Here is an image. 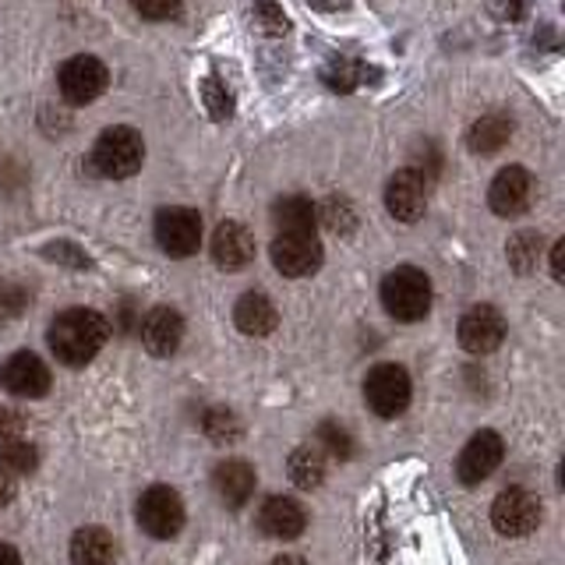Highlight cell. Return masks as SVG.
<instances>
[{
	"instance_id": "cell-4",
	"label": "cell",
	"mask_w": 565,
	"mask_h": 565,
	"mask_svg": "<svg viewBox=\"0 0 565 565\" xmlns=\"http://www.w3.org/2000/svg\"><path fill=\"white\" fill-rule=\"evenodd\" d=\"M411 393L414 385L403 364H379L364 379V399L379 417H399L411 406Z\"/></svg>"
},
{
	"instance_id": "cell-33",
	"label": "cell",
	"mask_w": 565,
	"mask_h": 565,
	"mask_svg": "<svg viewBox=\"0 0 565 565\" xmlns=\"http://www.w3.org/2000/svg\"><path fill=\"white\" fill-rule=\"evenodd\" d=\"M131 8L149 22H170L181 14V0H131Z\"/></svg>"
},
{
	"instance_id": "cell-28",
	"label": "cell",
	"mask_w": 565,
	"mask_h": 565,
	"mask_svg": "<svg viewBox=\"0 0 565 565\" xmlns=\"http://www.w3.org/2000/svg\"><path fill=\"white\" fill-rule=\"evenodd\" d=\"M202 428L212 441H220V446H226V441H237L241 431H244V424L237 420V414H230V411H209L202 417Z\"/></svg>"
},
{
	"instance_id": "cell-6",
	"label": "cell",
	"mask_w": 565,
	"mask_h": 565,
	"mask_svg": "<svg viewBox=\"0 0 565 565\" xmlns=\"http://www.w3.org/2000/svg\"><path fill=\"white\" fill-rule=\"evenodd\" d=\"M491 523L502 537H526L541 526V499L526 488H509L491 502Z\"/></svg>"
},
{
	"instance_id": "cell-11",
	"label": "cell",
	"mask_w": 565,
	"mask_h": 565,
	"mask_svg": "<svg viewBox=\"0 0 565 565\" xmlns=\"http://www.w3.org/2000/svg\"><path fill=\"white\" fill-rule=\"evenodd\" d=\"M530 199H534V177H530L526 167H505L488 188V205L494 216H523L530 209Z\"/></svg>"
},
{
	"instance_id": "cell-30",
	"label": "cell",
	"mask_w": 565,
	"mask_h": 565,
	"mask_svg": "<svg viewBox=\"0 0 565 565\" xmlns=\"http://www.w3.org/2000/svg\"><path fill=\"white\" fill-rule=\"evenodd\" d=\"M202 103H205V110H209L212 120H226L230 114H234V99H230L226 85L216 75H209L202 82Z\"/></svg>"
},
{
	"instance_id": "cell-24",
	"label": "cell",
	"mask_w": 565,
	"mask_h": 565,
	"mask_svg": "<svg viewBox=\"0 0 565 565\" xmlns=\"http://www.w3.org/2000/svg\"><path fill=\"white\" fill-rule=\"evenodd\" d=\"M287 473H290V481L297 488H308L311 491V488H318V484L326 481V456L318 452L315 446H300L287 459Z\"/></svg>"
},
{
	"instance_id": "cell-34",
	"label": "cell",
	"mask_w": 565,
	"mask_h": 565,
	"mask_svg": "<svg viewBox=\"0 0 565 565\" xmlns=\"http://www.w3.org/2000/svg\"><path fill=\"white\" fill-rule=\"evenodd\" d=\"M22 431H25V414L14 411L8 403H0V441L22 438Z\"/></svg>"
},
{
	"instance_id": "cell-14",
	"label": "cell",
	"mask_w": 565,
	"mask_h": 565,
	"mask_svg": "<svg viewBox=\"0 0 565 565\" xmlns=\"http://www.w3.org/2000/svg\"><path fill=\"white\" fill-rule=\"evenodd\" d=\"M424 205H428V181L417 170H396L393 181L385 184V209L388 216L399 223H414L424 216Z\"/></svg>"
},
{
	"instance_id": "cell-31",
	"label": "cell",
	"mask_w": 565,
	"mask_h": 565,
	"mask_svg": "<svg viewBox=\"0 0 565 565\" xmlns=\"http://www.w3.org/2000/svg\"><path fill=\"white\" fill-rule=\"evenodd\" d=\"M255 25L265 32V35H287L290 22L287 14H282V8L276 4V0H255Z\"/></svg>"
},
{
	"instance_id": "cell-39",
	"label": "cell",
	"mask_w": 565,
	"mask_h": 565,
	"mask_svg": "<svg viewBox=\"0 0 565 565\" xmlns=\"http://www.w3.org/2000/svg\"><path fill=\"white\" fill-rule=\"evenodd\" d=\"M0 565H22V558H18V552H14V547L0 544Z\"/></svg>"
},
{
	"instance_id": "cell-8",
	"label": "cell",
	"mask_w": 565,
	"mask_h": 565,
	"mask_svg": "<svg viewBox=\"0 0 565 565\" xmlns=\"http://www.w3.org/2000/svg\"><path fill=\"white\" fill-rule=\"evenodd\" d=\"M156 241L173 258L194 255L202 244V216L194 209H181V205L163 209L156 216Z\"/></svg>"
},
{
	"instance_id": "cell-26",
	"label": "cell",
	"mask_w": 565,
	"mask_h": 565,
	"mask_svg": "<svg viewBox=\"0 0 565 565\" xmlns=\"http://www.w3.org/2000/svg\"><path fill=\"white\" fill-rule=\"evenodd\" d=\"M541 252H544V241H541V234H534V230H523V234H516L509 241V262L516 273L537 269Z\"/></svg>"
},
{
	"instance_id": "cell-16",
	"label": "cell",
	"mask_w": 565,
	"mask_h": 565,
	"mask_svg": "<svg viewBox=\"0 0 565 565\" xmlns=\"http://www.w3.org/2000/svg\"><path fill=\"white\" fill-rule=\"evenodd\" d=\"M258 526H262V534H269L276 541H294L305 534L308 509L297 499H290V494H273V499H265L258 509Z\"/></svg>"
},
{
	"instance_id": "cell-19",
	"label": "cell",
	"mask_w": 565,
	"mask_h": 565,
	"mask_svg": "<svg viewBox=\"0 0 565 565\" xmlns=\"http://www.w3.org/2000/svg\"><path fill=\"white\" fill-rule=\"evenodd\" d=\"M234 322L244 335H269L279 326V311L265 294H244L234 308Z\"/></svg>"
},
{
	"instance_id": "cell-35",
	"label": "cell",
	"mask_w": 565,
	"mask_h": 565,
	"mask_svg": "<svg viewBox=\"0 0 565 565\" xmlns=\"http://www.w3.org/2000/svg\"><path fill=\"white\" fill-rule=\"evenodd\" d=\"M46 255L50 258H64V265H75V269H85V265H88V258L78 252V247H71V244H50Z\"/></svg>"
},
{
	"instance_id": "cell-13",
	"label": "cell",
	"mask_w": 565,
	"mask_h": 565,
	"mask_svg": "<svg viewBox=\"0 0 565 565\" xmlns=\"http://www.w3.org/2000/svg\"><path fill=\"white\" fill-rule=\"evenodd\" d=\"M273 265L290 279L311 276L322 265V244H318L315 234H276Z\"/></svg>"
},
{
	"instance_id": "cell-10",
	"label": "cell",
	"mask_w": 565,
	"mask_h": 565,
	"mask_svg": "<svg viewBox=\"0 0 565 565\" xmlns=\"http://www.w3.org/2000/svg\"><path fill=\"white\" fill-rule=\"evenodd\" d=\"M502 456H505V441H502L499 431H477L463 446V452H459V459H456L459 481H463V484L488 481V477L499 470Z\"/></svg>"
},
{
	"instance_id": "cell-20",
	"label": "cell",
	"mask_w": 565,
	"mask_h": 565,
	"mask_svg": "<svg viewBox=\"0 0 565 565\" xmlns=\"http://www.w3.org/2000/svg\"><path fill=\"white\" fill-rule=\"evenodd\" d=\"M117 541L103 526H82L71 537V565H114Z\"/></svg>"
},
{
	"instance_id": "cell-23",
	"label": "cell",
	"mask_w": 565,
	"mask_h": 565,
	"mask_svg": "<svg viewBox=\"0 0 565 565\" xmlns=\"http://www.w3.org/2000/svg\"><path fill=\"white\" fill-rule=\"evenodd\" d=\"M367 78H371V71L358 57H347V53H335V57H329V64L322 67V82L332 88V93H353V88L364 85Z\"/></svg>"
},
{
	"instance_id": "cell-17",
	"label": "cell",
	"mask_w": 565,
	"mask_h": 565,
	"mask_svg": "<svg viewBox=\"0 0 565 565\" xmlns=\"http://www.w3.org/2000/svg\"><path fill=\"white\" fill-rule=\"evenodd\" d=\"M212 258H216L220 269H230V273L244 269V265L255 258L252 230H247L244 223H237V220L220 223L216 234H212Z\"/></svg>"
},
{
	"instance_id": "cell-32",
	"label": "cell",
	"mask_w": 565,
	"mask_h": 565,
	"mask_svg": "<svg viewBox=\"0 0 565 565\" xmlns=\"http://www.w3.org/2000/svg\"><path fill=\"white\" fill-rule=\"evenodd\" d=\"M29 305H32V290L18 287V282H4V287H0V318L14 322Z\"/></svg>"
},
{
	"instance_id": "cell-18",
	"label": "cell",
	"mask_w": 565,
	"mask_h": 565,
	"mask_svg": "<svg viewBox=\"0 0 565 565\" xmlns=\"http://www.w3.org/2000/svg\"><path fill=\"white\" fill-rule=\"evenodd\" d=\"M255 467L244 463V459H223V463L216 467V473H212V488H216L220 502L230 505V509H241L247 505V499L255 494Z\"/></svg>"
},
{
	"instance_id": "cell-1",
	"label": "cell",
	"mask_w": 565,
	"mask_h": 565,
	"mask_svg": "<svg viewBox=\"0 0 565 565\" xmlns=\"http://www.w3.org/2000/svg\"><path fill=\"white\" fill-rule=\"evenodd\" d=\"M110 340V322L93 308H67L50 322L46 343L53 358L67 367H85Z\"/></svg>"
},
{
	"instance_id": "cell-5",
	"label": "cell",
	"mask_w": 565,
	"mask_h": 565,
	"mask_svg": "<svg viewBox=\"0 0 565 565\" xmlns=\"http://www.w3.org/2000/svg\"><path fill=\"white\" fill-rule=\"evenodd\" d=\"M138 526L146 530L149 537H177L184 526V502L181 494L167 484H152L146 494L138 499Z\"/></svg>"
},
{
	"instance_id": "cell-29",
	"label": "cell",
	"mask_w": 565,
	"mask_h": 565,
	"mask_svg": "<svg viewBox=\"0 0 565 565\" xmlns=\"http://www.w3.org/2000/svg\"><path fill=\"white\" fill-rule=\"evenodd\" d=\"M318 212V220H322L332 234H353V226H358V216H353V209L347 199H329L322 202V209H315Z\"/></svg>"
},
{
	"instance_id": "cell-21",
	"label": "cell",
	"mask_w": 565,
	"mask_h": 565,
	"mask_svg": "<svg viewBox=\"0 0 565 565\" xmlns=\"http://www.w3.org/2000/svg\"><path fill=\"white\" fill-rule=\"evenodd\" d=\"M273 223L279 234H315L318 212L315 202L305 199V194H287L273 205Z\"/></svg>"
},
{
	"instance_id": "cell-25",
	"label": "cell",
	"mask_w": 565,
	"mask_h": 565,
	"mask_svg": "<svg viewBox=\"0 0 565 565\" xmlns=\"http://www.w3.org/2000/svg\"><path fill=\"white\" fill-rule=\"evenodd\" d=\"M35 467H40V452L25 438L0 441V470L4 473H32Z\"/></svg>"
},
{
	"instance_id": "cell-7",
	"label": "cell",
	"mask_w": 565,
	"mask_h": 565,
	"mask_svg": "<svg viewBox=\"0 0 565 565\" xmlns=\"http://www.w3.org/2000/svg\"><path fill=\"white\" fill-rule=\"evenodd\" d=\"M106 85H110V71L93 53H78V57H71L61 67V96L75 106L99 99L106 93Z\"/></svg>"
},
{
	"instance_id": "cell-38",
	"label": "cell",
	"mask_w": 565,
	"mask_h": 565,
	"mask_svg": "<svg viewBox=\"0 0 565 565\" xmlns=\"http://www.w3.org/2000/svg\"><path fill=\"white\" fill-rule=\"evenodd\" d=\"M315 11H343L350 0H308Z\"/></svg>"
},
{
	"instance_id": "cell-15",
	"label": "cell",
	"mask_w": 565,
	"mask_h": 565,
	"mask_svg": "<svg viewBox=\"0 0 565 565\" xmlns=\"http://www.w3.org/2000/svg\"><path fill=\"white\" fill-rule=\"evenodd\" d=\"M138 332H141V347H146L152 358H170L184 340V318H181V311L159 305L141 318Z\"/></svg>"
},
{
	"instance_id": "cell-9",
	"label": "cell",
	"mask_w": 565,
	"mask_h": 565,
	"mask_svg": "<svg viewBox=\"0 0 565 565\" xmlns=\"http://www.w3.org/2000/svg\"><path fill=\"white\" fill-rule=\"evenodd\" d=\"M50 367L29 350H18L0 364V385L18 399H40L50 393Z\"/></svg>"
},
{
	"instance_id": "cell-2",
	"label": "cell",
	"mask_w": 565,
	"mask_h": 565,
	"mask_svg": "<svg viewBox=\"0 0 565 565\" xmlns=\"http://www.w3.org/2000/svg\"><path fill=\"white\" fill-rule=\"evenodd\" d=\"M382 305L396 322H420L431 311V279L414 265H399L382 279Z\"/></svg>"
},
{
	"instance_id": "cell-22",
	"label": "cell",
	"mask_w": 565,
	"mask_h": 565,
	"mask_svg": "<svg viewBox=\"0 0 565 565\" xmlns=\"http://www.w3.org/2000/svg\"><path fill=\"white\" fill-rule=\"evenodd\" d=\"M509 138H512V117L509 114H484L481 120L470 124L467 146L477 156H491V152H499Z\"/></svg>"
},
{
	"instance_id": "cell-3",
	"label": "cell",
	"mask_w": 565,
	"mask_h": 565,
	"mask_svg": "<svg viewBox=\"0 0 565 565\" xmlns=\"http://www.w3.org/2000/svg\"><path fill=\"white\" fill-rule=\"evenodd\" d=\"M141 159H146V141L135 128H106L99 138H96V149H93V167L96 173L103 177H114V181H124V177H131Z\"/></svg>"
},
{
	"instance_id": "cell-27",
	"label": "cell",
	"mask_w": 565,
	"mask_h": 565,
	"mask_svg": "<svg viewBox=\"0 0 565 565\" xmlns=\"http://www.w3.org/2000/svg\"><path fill=\"white\" fill-rule=\"evenodd\" d=\"M315 449L322 456H329V459H350L353 456V438H350V431L343 428V424L322 420V424H318V446Z\"/></svg>"
},
{
	"instance_id": "cell-37",
	"label": "cell",
	"mask_w": 565,
	"mask_h": 565,
	"mask_svg": "<svg viewBox=\"0 0 565 565\" xmlns=\"http://www.w3.org/2000/svg\"><path fill=\"white\" fill-rule=\"evenodd\" d=\"M11 499H14V481H11V473L0 470V509H4Z\"/></svg>"
},
{
	"instance_id": "cell-40",
	"label": "cell",
	"mask_w": 565,
	"mask_h": 565,
	"mask_svg": "<svg viewBox=\"0 0 565 565\" xmlns=\"http://www.w3.org/2000/svg\"><path fill=\"white\" fill-rule=\"evenodd\" d=\"M273 565H308L300 555H279V558H273Z\"/></svg>"
},
{
	"instance_id": "cell-36",
	"label": "cell",
	"mask_w": 565,
	"mask_h": 565,
	"mask_svg": "<svg viewBox=\"0 0 565 565\" xmlns=\"http://www.w3.org/2000/svg\"><path fill=\"white\" fill-rule=\"evenodd\" d=\"M552 276L562 282L565 279V241H558L555 247H552Z\"/></svg>"
},
{
	"instance_id": "cell-12",
	"label": "cell",
	"mask_w": 565,
	"mask_h": 565,
	"mask_svg": "<svg viewBox=\"0 0 565 565\" xmlns=\"http://www.w3.org/2000/svg\"><path fill=\"white\" fill-rule=\"evenodd\" d=\"M505 340V318L499 308L477 305L459 318V347L467 353H491Z\"/></svg>"
}]
</instances>
